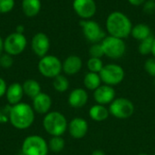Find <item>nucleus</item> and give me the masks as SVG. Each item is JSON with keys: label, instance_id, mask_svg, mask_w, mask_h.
Masks as SVG:
<instances>
[{"label": "nucleus", "instance_id": "f257e3e1", "mask_svg": "<svg viewBox=\"0 0 155 155\" xmlns=\"http://www.w3.org/2000/svg\"><path fill=\"white\" fill-rule=\"evenodd\" d=\"M133 26L131 19L121 11H114L110 13L105 22L106 31L109 35L124 40L131 35Z\"/></svg>", "mask_w": 155, "mask_h": 155}, {"label": "nucleus", "instance_id": "f03ea898", "mask_svg": "<svg viewBox=\"0 0 155 155\" xmlns=\"http://www.w3.org/2000/svg\"><path fill=\"white\" fill-rule=\"evenodd\" d=\"M35 121V111L32 106L25 103L12 105L9 114V122L18 130L29 128Z\"/></svg>", "mask_w": 155, "mask_h": 155}, {"label": "nucleus", "instance_id": "7ed1b4c3", "mask_svg": "<svg viewBox=\"0 0 155 155\" xmlns=\"http://www.w3.org/2000/svg\"><path fill=\"white\" fill-rule=\"evenodd\" d=\"M43 126L51 136H62L68 128L65 116L60 112H49L43 120Z\"/></svg>", "mask_w": 155, "mask_h": 155}, {"label": "nucleus", "instance_id": "20e7f679", "mask_svg": "<svg viewBox=\"0 0 155 155\" xmlns=\"http://www.w3.org/2000/svg\"><path fill=\"white\" fill-rule=\"evenodd\" d=\"M101 44L104 55L110 59H120L126 52V44L124 43V40L115 36L106 35Z\"/></svg>", "mask_w": 155, "mask_h": 155}, {"label": "nucleus", "instance_id": "39448f33", "mask_svg": "<svg viewBox=\"0 0 155 155\" xmlns=\"http://www.w3.org/2000/svg\"><path fill=\"white\" fill-rule=\"evenodd\" d=\"M38 70L40 74L46 78H54L61 74L63 71V63L61 60L52 54H46L38 62Z\"/></svg>", "mask_w": 155, "mask_h": 155}, {"label": "nucleus", "instance_id": "423d86ee", "mask_svg": "<svg viewBox=\"0 0 155 155\" xmlns=\"http://www.w3.org/2000/svg\"><path fill=\"white\" fill-rule=\"evenodd\" d=\"M48 143L39 135L27 136L22 143V153L25 155H47Z\"/></svg>", "mask_w": 155, "mask_h": 155}, {"label": "nucleus", "instance_id": "0eeeda50", "mask_svg": "<svg viewBox=\"0 0 155 155\" xmlns=\"http://www.w3.org/2000/svg\"><path fill=\"white\" fill-rule=\"evenodd\" d=\"M109 112L114 117L121 120L130 118L134 113V103L125 98V97H118L115 98L109 104Z\"/></svg>", "mask_w": 155, "mask_h": 155}, {"label": "nucleus", "instance_id": "6e6552de", "mask_svg": "<svg viewBox=\"0 0 155 155\" xmlns=\"http://www.w3.org/2000/svg\"><path fill=\"white\" fill-rule=\"evenodd\" d=\"M99 74L104 84L114 86L124 81L125 72L124 68L117 64H104Z\"/></svg>", "mask_w": 155, "mask_h": 155}, {"label": "nucleus", "instance_id": "1a4fd4ad", "mask_svg": "<svg viewBox=\"0 0 155 155\" xmlns=\"http://www.w3.org/2000/svg\"><path fill=\"white\" fill-rule=\"evenodd\" d=\"M79 25L82 27V31L85 39L92 44L101 43L106 36L105 32L96 21L92 19L81 20Z\"/></svg>", "mask_w": 155, "mask_h": 155}, {"label": "nucleus", "instance_id": "9d476101", "mask_svg": "<svg viewBox=\"0 0 155 155\" xmlns=\"http://www.w3.org/2000/svg\"><path fill=\"white\" fill-rule=\"evenodd\" d=\"M27 40L24 34L12 33L4 40V51L12 56L18 55L23 53L26 47Z\"/></svg>", "mask_w": 155, "mask_h": 155}, {"label": "nucleus", "instance_id": "9b49d317", "mask_svg": "<svg viewBox=\"0 0 155 155\" xmlns=\"http://www.w3.org/2000/svg\"><path fill=\"white\" fill-rule=\"evenodd\" d=\"M73 9L82 20L91 19L97 12L95 0H74Z\"/></svg>", "mask_w": 155, "mask_h": 155}, {"label": "nucleus", "instance_id": "f8f14e48", "mask_svg": "<svg viewBox=\"0 0 155 155\" xmlns=\"http://www.w3.org/2000/svg\"><path fill=\"white\" fill-rule=\"evenodd\" d=\"M50 39L48 35L45 33L35 34L31 42V47L33 52L39 57H44L47 54L50 49Z\"/></svg>", "mask_w": 155, "mask_h": 155}, {"label": "nucleus", "instance_id": "ddd939ff", "mask_svg": "<svg viewBox=\"0 0 155 155\" xmlns=\"http://www.w3.org/2000/svg\"><path fill=\"white\" fill-rule=\"evenodd\" d=\"M115 94L114 86L103 84L94 91V99L98 104H110L115 99Z\"/></svg>", "mask_w": 155, "mask_h": 155}, {"label": "nucleus", "instance_id": "4468645a", "mask_svg": "<svg viewBox=\"0 0 155 155\" xmlns=\"http://www.w3.org/2000/svg\"><path fill=\"white\" fill-rule=\"evenodd\" d=\"M88 123L81 117H75L68 124V132L74 139H82L88 133Z\"/></svg>", "mask_w": 155, "mask_h": 155}, {"label": "nucleus", "instance_id": "2eb2a0df", "mask_svg": "<svg viewBox=\"0 0 155 155\" xmlns=\"http://www.w3.org/2000/svg\"><path fill=\"white\" fill-rule=\"evenodd\" d=\"M52 106V99L45 93H40L33 98V109L39 114H46Z\"/></svg>", "mask_w": 155, "mask_h": 155}, {"label": "nucleus", "instance_id": "dca6fc26", "mask_svg": "<svg viewBox=\"0 0 155 155\" xmlns=\"http://www.w3.org/2000/svg\"><path fill=\"white\" fill-rule=\"evenodd\" d=\"M83 67V61L80 56L72 54L67 56L63 62V71L67 75L78 74Z\"/></svg>", "mask_w": 155, "mask_h": 155}, {"label": "nucleus", "instance_id": "f3484780", "mask_svg": "<svg viewBox=\"0 0 155 155\" xmlns=\"http://www.w3.org/2000/svg\"><path fill=\"white\" fill-rule=\"evenodd\" d=\"M88 102V94L83 88L74 89L68 96V104L73 108H82Z\"/></svg>", "mask_w": 155, "mask_h": 155}, {"label": "nucleus", "instance_id": "a211bd4d", "mask_svg": "<svg viewBox=\"0 0 155 155\" xmlns=\"http://www.w3.org/2000/svg\"><path fill=\"white\" fill-rule=\"evenodd\" d=\"M23 95H24L23 86L19 83H13L7 87L5 96L10 105H15L21 103Z\"/></svg>", "mask_w": 155, "mask_h": 155}, {"label": "nucleus", "instance_id": "6ab92c4d", "mask_svg": "<svg viewBox=\"0 0 155 155\" xmlns=\"http://www.w3.org/2000/svg\"><path fill=\"white\" fill-rule=\"evenodd\" d=\"M110 115L109 109L105 107V105L102 104H94L89 110V116L94 122H104L108 119Z\"/></svg>", "mask_w": 155, "mask_h": 155}, {"label": "nucleus", "instance_id": "aec40b11", "mask_svg": "<svg viewBox=\"0 0 155 155\" xmlns=\"http://www.w3.org/2000/svg\"><path fill=\"white\" fill-rule=\"evenodd\" d=\"M41 0H23L22 10L24 14L28 17H34L37 15L41 10Z\"/></svg>", "mask_w": 155, "mask_h": 155}, {"label": "nucleus", "instance_id": "412c9836", "mask_svg": "<svg viewBox=\"0 0 155 155\" xmlns=\"http://www.w3.org/2000/svg\"><path fill=\"white\" fill-rule=\"evenodd\" d=\"M151 35H152L151 28L146 24H137L134 25L132 29V33H131V35L134 39L138 40L139 42L149 37Z\"/></svg>", "mask_w": 155, "mask_h": 155}, {"label": "nucleus", "instance_id": "4be33fe9", "mask_svg": "<svg viewBox=\"0 0 155 155\" xmlns=\"http://www.w3.org/2000/svg\"><path fill=\"white\" fill-rule=\"evenodd\" d=\"M102 79L100 77V74L97 73L88 72L84 77V84L86 89L94 91L96 90L100 85H102Z\"/></svg>", "mask_w": 155, "mask_h": 155}, {"label": "nucleus", "instance_id": "5701e85b", "mask_svg": "<svg viewBox=\"0 0 155 155\" xmlns=\"http://www.w3.org/2000/svg\"><path fill=\"white\" fill-rule=\"evenodd\" d=\"M22 86H23L24 94H26L27 96L31 97L32 99L41 93V85H40V84L37 81L34 80V79L25 80L24 82V84H22Z\"/></svg>", "mask_w": 155, "mask_h": 155}, {"label": "nucleus", "instance_id": "b1692460", "mask_svg": "<svg viewBox=\"0 0 155 155\" xmlns=\"http://www.w3.org/2000/svg\"><path fill=\"white\" fill-rule=\"evenodd\" d=\"M53 86L54 90L58 93H64L69 88V80L66 76L59 74L54 78Z\"/></svg>", "mask_w": 155, "mask_h": 155}, {"label": "nucleus", "instance_id": "393cba45", "mask_svg": "<svg viewBox=\"0 0 155 155\" xmlns=\"http://www.w3.org/2000/svg\"><path fill=\"white\" fill-rule=\"evenodd\" d=\"M153 41H154V36L153 35H151L149 37L145 38L144 40L140 41V44L138 45L139 53L143 55H148V54H152Z\"/></svg>", "mask_w": 155, "mask_h": 155}, {"label": "nucleus", "instance_id": "a878e982", "mask_svg": "<svg viewBox=\"0 0 155 155\" xmlns=\"http://www.w3.org/2000/svg\"><path fill=\"white\" fill-rule=\"evenodd\" d=\"M65 145L64 140L62 136H52L48 143L49 150L54 153H60L64 150Z\"/></svg>", "mask_w": 155, "mask_h": 155}, {"label": "nucleus", "instance_id": "bb28decb", "mask_svg": "<svg viewBox=\"0 0 155 155\" xmlns=\"http://www.w3.org/2000/svg\"><path fill=\"white\" fill-rule=\"evenodd\" d=\"M86 66H87V69L89 70V72H93V73L99 74L102 71V69L104 66V64L103 60L101 58L90 57L87 60Z\"/></svg>", "mask_w": 155, "mask_h": 155}, {"label": "nucleus", "instance_id": "cd10ccee", "mask_svg": "<svg viewBox=\"0 0 155 155\" xmlns=\"http://www.w3.org/2000/svg\"><path fill=\"white\" fill-rule=\"evenodd\" d=\"M89 54L91 57H97V58H102L104 54V50L102 47L101 43H96V44H92V45L89 48Z\"/></svg>", "mask_w": 155, "mask_h": 155}, {"label": "nucleus", "instance_id": "c85d7f7f", "mask_svg": "<svg viewBox=\"0 0 155 155\" xmlns=\"http://www.w3.org/2000/svg\"><path fill=\"white\" fill-rule=\"evenodd\" d=\"M14 64V59L11 54H2L0 55V66L5 69L10 68Z\"/></svg>", "mask_w": 155, "mask_h": 155}, {"label": "nucleus", "instance_id": "c756f323", "mask_svg": "<svg viewBox=\"0 0 155 155\" xmlns=\"http://www.w3.org/2000/svg\"><path fill=\"white\" fill-rule=\"evenodd\" d=\"M15 0H0V14H7L13 10Z\"/></svg>", "mask_w": 155, "mask_h": 155}, {"label": "nucleus", "instance_id": "7c9ffc66", "mask_svg": "<svg viewBox=\"0 0 155 155\" xmlns=\"http://www.w3.org/2000/svg\"><path fill=\"white\" fill-rule=\"evenodd\" d=\"M144 70L145 72L151 75L152 77H155V57L148 58L144 63Z\"/></svg>", "mask_w": 155, "mask_h": 155}, {"label": "nucleus", "instance_id": "2f4dec72", "mask_svg": "<svg viewBox=\"0 0 155 155\" xmlns=\"http://www.w3.org/2000/svg\"><path fill=\"white\" fill-rule=\"evenodd\" d=\"M143 10L146 15H153L155 12L154 0H146L143 5Z\"/></svg>", "mask_w": 155, "mask_h": 155}, {"label": "nucleus", "instance_id": "473e14b6", "mask_svg": "<svg viewBox=\"0 0 155 155\" xmlns=\"http://www.w3.org/2000/svg\"><path fill=\"white\" fill-rule=\"evenodd\" d=\"M11 106L12 105L8 106V108L4 107L3 109L0 110V123L1 124H4V123L9 121V114H10Z\"/></svg>", "mask_w": 155, "mask_h": 155}, {"label": "nucleus", "instance_id": "72a5a7b5", "mask_svg": "<svg viewBox=\"0 0 155 155\" xmlns=\"http://www.w3.org/2000/svg\"><path fill=\"white\" fill-rule=\"evenodd\" d=\"M6 90H7L6 83L3 78L0 77V98L3 97L4 95H5Z\"/></svg>", "mask_w": 155, "mask_h": 155}, {"label": "nucleus", "instance_id": "f704fd0d", "mask_svg": "<svg viewBox=\"0 0 155 155\" xmlns=\"http://www.w3.org/2000/svg\"><path fill=\"white\" fill-rule=\"evenodd\" d=\"M146 0H128L129 4L134 5V6H140L143 5L145 3Z\"/></svg>", "mask_w": 155, "mask_h": 155}, {"label": "nucleus", "instance_id": "c9c22d12", "mask_svg": "<svg viewBox=\"0 0 155 155\" xmlns=\"http://www.w3.org/2000/svg\"><path fill=\"white\" fill-rule=\"evenodd\" d=\"M91 155H105V153L102 150H94Z\"/></svg>", "mask_w": 155, "mask_h": 155}, {"label": "nucleus", "instance_id": "e433bc0d", "mask_svg": "<svg viewBox=\"0 0 155 155\" xmlns=\"http://www.w3.org/2000/svg\"><path fill=\"white\" fill-rule=\"evenodd\" d=\"M24 31H25V28L23 25H17L16 27V33H19V34H24Z\"/></svg>", "mask_w": 155, "mask_h": 155}, {"label": "nucleus", "instance_id": "4c0bfd02", "mask_svg": "<svg viewBox=\"0 0 155 155\" xmlns=\"http://www.w3.org/2000/svg\"><path fill=\"white\" fill-rule=\"evenodd\" d=\"M4 51V40L0 36V55L2 54V52Z\"/></svg>", "mask_w": 155, "mask_h": 155}, {"label": "nucleus", "instance_id": "58836bf2", "mask_svg": "<svg viewBox=\"0 0 155 155\" xmlns=\"http://www.w3.org/2000/svg\"><path fill=\"white\" fill-rule=\"evenodd\" d=\"M152 54H153V57H155V36H154V41H153V46Z\"/></svg>", "mask_w": 155, "mask_h": 155}, {"label": "nucleus", "instance_id": "ea45409f", "mask_svg": "<svg viewBox=\"0 0 155 155\" xmlns=\"http://www.w3.org/2000/svg\"><path fill=\"white\" fill-rule=\"evenodd\" d=\"M137 155H149V154H147V153H139V154H137Z\"/></svg>", "mask_w": 155, "mask_h": 155}, {"label": "nucleus", "instance_id": "a19ab883", "mask_svg": "<svg viewBox=\"0 0 155 155\" xmlns=\"http://www.w3.org/2000/svg\"><path fill=\"white\" fill-rule=\"evenodd\" d=\"M153 85H154V87H155V77H154V79H153Z\"/></svg>", "mask_w": 155, "mask_h": 155}, {"label": "nucleus", "instance_id": "79ce46f5", "mask_svg": "<svg viewBox=\"0 0 155 155\" xmlns=\"http://www.w3.org/2000/svg\"><path fill=\"white\" fill-rule=\"evenodd\" d=\"M17 155H25L24 153H19V154H17Z\"/></svg>", "mask_w": 155, "mask_h": 155}, {"label": "nucleus", "instance_id": "37998d69", "mask_svg": "<svg viewBox=\"0 0 155 155\" xmlns=\"http://www.w3.org/2000/svg\"><path fill=\"white\" fill-rule=\"evenodd\" d=\"M154 1H155V0H154Z\"/></svg>", "mask_w": 155, "mask_h": 155}, {"label": "nucleus", "instance_id": "c03bdc74", "mask_svg": "<svg viewBox=\"0 0 155 155\" xmlns=\"http://www.w3.org/2000/svg\"><path fill=\"white\" fill-rule=\"evenodd\" d=\"M154 155H155V154H154Z\"/></svg>", "mask_w": 155, "mask_h": 155}]
</instances>
